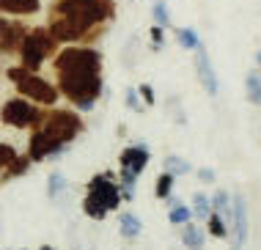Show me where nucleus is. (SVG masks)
I'll list each match as a JSON object with an SVG mask.
<instances>
[{
	"label": "nucleus",
	"instance_id": "nucleus-1",
	"mask_svg": "<svg viewBox=\"0 0 261 250\" xmlns=\"http://www.w3.org/2000/svg\"><path fill=\"white\" fill-rule=\"evenodd\" d=\"M50 14L69 19L83 36V44H94L105 25L116 19V0H55Z\"/></svg>",
	"mask_w": 261,
	"mask_h": 250
},
{
	"label": "nucleus",
	"instance_id": "nucleus-2",
	"mask_svg": "<svg viewBox=\"0 0 261 250\" xmlns=\"http://www.w3.org/2000/svg\"><path fill=\"white\" fill-rule=\"evenodd\" d=\"M55 77L61 96H66L80 113H91L105 94L102 71H55Z\"/></svg>",
	"mask_w": 261,
	"mask_h": 250
},
{
	"label": "nucleus",
	"instance_id": "nucleus-3",
	"mask_svg": "<svg viewBox=\"0 0 261 250\" xmlns=\"http://www.w3.org/2000/svg\"><path fill=\"white\" fill-rule=\"evenodd\" d=\"M121 206V187H118V179L105 170V173H96L88 182L86 198H83V212L88 214L91 220H105L110 212H116Z\"/></svg>",
	"mask_w": 261,
	"mask_h": 250
},
{
	"label": "nucleus",
	"instance_id": "nucleus-4",
	"mask_svg": "<svg viewBox=\"0 0 261 250\" xmlns=\"http://www.w3.org/2000/svg\"><path fill=\"white\" fill-rule=\"evenodd\" d=\"M58 47L61 44L53 39V33L47 31V25L44 28H28L17 55H19V63H22L25 69L39 71L47 61H53V55L58 53Z\"/></svg>",
	"mask_w": 261,
	"mask_h": 250
},
{
	"label": "nucleus",
	"instance_id": "nucleus-5",
	"mask_svg": "<svg viewBox=\"0 0 261 250\" xmlns=\"http://www.w3.org/2000/svg\"><path fill=\"white\" fill-rule=\"evenodd\" d=\"M36 130L47 132L50 138H55L58 143H63V146H69V143H74L83 135V130H86V121H83L80 110L53 107V110H44V116H41Z\"/></svg>",
	"mask_w": 261,
	"mask_h": 250
},
{
	"label": "nucleus",
	"instance_id": "nucleus-6",
	"mask_svg": "<svg viewBox=\"0 0 261 250\" xmlns=\"http://www.w3.org/2000/svg\"><path fill=\"white\" fill-rule=\"evenodd\" d=\"M102 53L91 44H63L53 55L55 71H102Z\"/></svg>",
	"mask_w": 261,
	"mask_h": 250
},
{
	"label": "nucleus",
	"instance_id": "nucleus-7",
	"mask_svg": "<svg viewBox=\"0 0 261 250\" xmlns=\"http://www.w3.org/2000/svg\"><path fill=\"white\" fill-rule=\"evenodd\" d=\"M41 116H44V110L25 96H11L0 107V121L14 130H36Z\"/></svg>",
	"mask_w": 261,
	"mask_h": 250
},
{
	"label": "nucleus",
	"instance_id": "nucleus-8",
	"mask_svg": "<svg viewBox=\"0 0 261 250\" xmlns=\"http://www.w3.org/2000/svg\"><path fill=\"white\" fill-rule=\"evenodd\" d=\"M14 88H17L19 96L36 102L39 107H55V102L61 99L58 85L50 83L47 77H41L39 71H25V74L14 83Z\"/></svg>",
	"mask_w": 261,
	"mask_h": 250
},
{
	"label": "nucleus",
	"instance_id": "nucleus-9",
	"mask_svg": "<svg viewBox=\"0 0 261 250\" xmlns=\"http://www.w3.org/2000/svg\"><path fill=\"white\" fill-rule=\"evenodd\" d=\"M66 148L69 146H63V143H58L55 138H50V135L41 132V130H33L31 132V140H28V157H31V162L58 160Z\"/></svg>",
	"mask_w": 261,
	"mask_h": 250
},
{
	"label": "nucleus",
	"instance_id": "nucleus-10",
	"mask_svg": "<svg viewBox=\"0 0 261 250\" xmlns=\"http://www.w3.org/2000/svg\"><path fill=\"white\" fill-rule=\"evenodd\" d=\"M231 228H234V242L231 250H242L250 234V220H248V201L242 195H231V217H228Z\"/></svg>",
	"mask_w": 261,
	"mask_h": 250
},
{
	"label": "nucleus",
	"instance_id": "nucleus-11",
	"mask_svg": "<svg viewBox=\"0 0 261 250\" xmlns=\"http://www.w3.org/2000/svg\"><path fill=\"white\" fill-rule=\"evenodd\" d=\"M28 33V25L19 22V17H6L0 14V55H14L19 49Z\"/></svg>",
	"mask_w": 261,
	"mask_h": 250
},
{
	"label": "nucleus",
	"instance_id": "nucleus-12",
	"mask_svg": "<svg viewBox=\"0 0 261 250\" xmlns=\"http://www.w3.org/2000/svg\"><path fill=\"white\" fill-rule=\"evenodd\" d=\"M195 74H198L201 88L206 91L209 96L220 94V80H217V71H215V66H212V58H209V53H206L203 44L195 49Z\"/></svg>",
	"mask_w": 261,
	"mask_h": 250
},
{
	"label": "nucleus",
	"instance_id": "nucleus-13",
	"mask_svg": "<svg viewBox=\"0 0 261 250\" xmlns=\"http://www.w3.org/2000/svg\"><path fill=\"white\" fill-rule=\"evenodd\" d=\"M151 154H149V146H143V143H135V146H126L121 154H118V165L132 170V173H143L146 165H149Z\"/></svg>",
	"mask_w": 261,
	"mask_h": 250
},
{
	"label": "nucleus",
	"instance_id": "nucleus-14",
	"mask_svg": "<svg viewBox=\"0 0 261 250\" xmlns=\"http://www.w3.org/2000/svg\"><path fill=\"white\" fill-rule=\"evenodd\" d=\"M41 11V0H0V14L6 17H33Z\"/></svg>",
	"mask_w": 261,
	"mask_h": 250
},
{
	"label": "nucleus",
	"instance_id": "nucleus-15",
	"mask_svg": "<svg viewBox=\"0 0 261 250\" xmlns=\"http://www.w3.org/2000/svg\"><path fill=\"white\" fill-rule=\"evenodd\" d=\"M118 231H121L124 239H138L140 231H143V223H140V217L135 212H124L118 217Z\"/></svg>",
	"mask_w": 261,
	"mask_h": 250
},
{
	"label": "nucleus",
	"instance_id": "nucleus-16",
	"mask_svg": "<svg viewBox=\"0 0 261 250\" xmlns=\"http://www.w3.org/2000/svg\"><path fill=\"white\" fill-rule=\"evenodd\" d=\"M181 228V242H185V247L187 250H195V247H201L203 245V239H206V234H203V228L201 226H195L193 220L185 226H179Z\"/></svg>",
	"mask_w": 261,
	"mask_h": 250
},
{
	"label": "nucleus",
	"instance_id": "nucleus-17",
	"mask_svg": "<svg viewBox=\"0 0 261 250\" xmlns=\"http://www.w3.org/2000/svg\"><path fill=\"white\" fill-rule=\"evenodd\" d=\"M245 96H248L250 105H261V69L248 71V77H245Z\"/></svg>",
	"mask_w": 261,
	"mask_h": 250
},
{
	"label": "nucleus",
	"instance_id": "nucleus-18",
	"mask_svg": "<svg viewBox=\"0 0 261 250\" xmlns=\"http://www.w3.org/2000/svg\"><path fill=\"white\" fill-rule=\"evenodd\" d=\"M176 41H179L181 49H190V53H195V49L203 44L195 28H176Z\"/></svg>",
	"mask_w": 261,
	"mask_h": 250
},
{
	"label": "nucleus",
	"instance_id": "nucleus-19",
	"mask_svg": "<svg viewBox=\"0 0 261 250\" xmlns=\"http://www.w3.org/2000/svg\"><path fill=\"white\" fill-rule=\"evenodd\" d=\"M31 165H33V162H31V157H28V154H17V157L11 160V165L3 170V182H9V179H19V176H25Z\"/></svg>",
	"mask_w": 261,
	"mask_h": 250
},
{
	"label": "nucleus",
	"instance_id": "nucleus-20",
	"mask_svg": "<svg viewBox=\"0 0 261 250\" xmlns=\"http://www.w3.org/2000/svg\"><path fill=\"white\" fill-rule=\"evenodd\" d=\"M225 223H228V220H225L220 212H215V209H212V214L206 217V228H209V234L215 239H225V237H228V226H225Z\"/></svg>",
	"mask_w": 261,
	"mask_h": 250
},
{
	"label": "nucleus",
	"instance_id": "nucleus-21",
	"mask_svg": "<svg viewBox=\"0 0 261 250\" xmlns=\"http://www.w3.org/2000/svg\"><path fill=\"white\" fill-rule=\"evenodd\" d=\"M66 187H69L66 176H63V173H58V170L47 176V195H50L53 201H55V198H61L63 192H66Z\"/></svg>",
	"mask_w": 261,
	"mask_h": 250
},
{
	"label": "nucleus",
	"instance_id": "nucleus-22",
	"mask_svg": "<svg viewBox=\"0 0 261 250\" xmlns=\"http://www.w3.org/2000/svg\"><path fill=\"white\" fill-rule=\"evenodd\" d=\"M173 184H176V176L173 173H160L157 176V184H154V195L160 198V201H165L168 195H173Z\"/></svg>",
	"mask_w": 261,
	"mask_h": 250
},
{
	"label": "nucleus",
	"instance_id": "nucleus-23",
	"mask_svg": "<svg viewBox=\"0 0 261 250\" xmlns=\"http://www.w3.org/2000/svg\"><path fill=\"white\" fill-rule=\"evenodd\" d=\"M162 165H165V170H168V173H173V176L190 173V162L185 160V157H179V154H168L165 160H162Z\"/></svg>",
	"mask_w": 261,
	"mask_h": 250
},
{
	"label": "nucleus",
	"instance_id": "nucleus-24",
	"mask_svg": "<svg viewBox=\"0 0 261 250\" xmlns=\"http://www.w3.org/2000/svg\"><path fill=\"white\" fill-rule=\"evenodd\" d=\"M209 214H212V198L203 195V192H195L193 195V217L206 220Z\"/></svg>",
	"mask_w": 261,
	"mask_h": 250
},
{
	"label": "nucleus",
	"instance_id": "nucleus-25",
	"mask_svg": "<svg viewBox=\"0 0 261 250\" xmlns=\"http://www.w3.org/2000/svg\"><path fill=\"white\" fill-rule=\"evenodd\" d=\"M209 198H212V209L220 212L223 217L228 220V217H231V195H228V192H225V190H217L215 195H209Z\"/></svg>",
	"mask_w": 261,
	"mask_h": 250
},
{
	"label": "nucleus",
	"instance_id": "nucleus-26",
	"mask_svg": "<svg viewBox=\"0 0 261 250\" xmlns=\"http://www.w3.org/2000/svg\"><path fill=\"white\" fill-rule=\"evenodd\" d=\"M151 17H154V25H160V28H171V11H168V3H165V0H154V6H151Z\"/></svg>",
	"mask_w": 261,
	"mask_h": 250
},
{
	"label": "nucleus",
	"instance_id": "nucleus-27",
	"mask_svg": "<svg viewBox=\"0 0 261 250\" xmlns=\"http://www.w3.org/2000/svg\"><path fill=\"white\" fill-rule=\"evenodd\" d=\"M168 220H171L173 226H185L193 220V206H185V204H176L171 206V212H168Z\"/></svg>",
	"mask_w": 261,
	"mask_h": 250
},
{
	"label": "nucleus",
	"instance_id": "nucleus-28",
	"mask_svg": "<svg viewBox=\"0 0 261 250\" xmlns=\"http://www.w3.org/2000/svg\"><path fill=\"white\" fill-rule=\"evenodd\" d=\"M124 102H126V107L129 110H135V113H140L143 110V99H140V94H138V88H126V94H124Z\"/></svg>",
	"mask_w": 261,
	"mask_h": 250
},
{
	"label": "nucleus",
	"instance_id": "nucleus-29",
	"mask_svg": "<svg viewBox=\"0 0 261 250\" xmlns=\"http://www.w3.org/2000/svg\"><path fill=\"white\" fill-rule=\"evenodd\" d=\"M149 39H151V49L154 53H160L162 44H165V28H160V25H151V31H149Z\"/></svg>",
	"mask_w": 261,
	"mask_h": 250
},
{
	"label": "nucleus",
	"instance_id": "nucleus-30",
	"mask_svg": "<svg viewBox=\"0 0 261 250\" xmlns=\"http://www.w3.org/2000/svg\"><path fill=\"white\" fill-rule=\"evenodd\" d=\"M138 94H140V99H143L146 107H154V105H157V96H154V88H151L149 83H140V85H138Z\"/></svg>",
	"mask_w": 261,
	"mask_h": 250
},
{
	"label": "nucleus",
	"instance_id": "nucleus-31",
	"mask_svg": "<svg viewBox=\"0 0 261 250\" xmlns=\"http://www.w3.org/2000/svg\"><path fill=\"white\" fill-rule=\"evenodd\" d=\"M198 179L203 184H212V182H215V170H212V168H198Z\"/></svg>",
	"mask_w": 261,
	"mask_h": 250
},
{
	"label": "nucleus",
	"instance_id": "nucleus-32",
	"mask_svg": "<svg viewBox=\"0 0 261 250\" xmlns=\"http://www.w3.org/2000/svg\"><path fill=\"white\" fill-rule=\"evenodd\" d=\"M256 66L261 69V49H258V53H256Z\"/></svg>",
	"mask_w": 261,
	"mask_h": 250
},
{
	"label": "nucleus",
	"instance_id": "nucleus-33",
	"mask_svg": "<svg viewBox=\"0 0 261 250\" xmlns=\"http://www.w3.org/2000/svg\"><path fill=\"white\" fill-rule=\"evenodd\" d=\"M39 250H55V247H50V245H44V247H39Z\"/></svg>",
	"mask_w": 261,
	"mask_h": 250
},
{
	"label": "nucleus",
	"instance_id": "nucleus-34",
	"mask_svg": "<svg viewBox=\"0 0 261 250\" xmlns=\"http://www.w3.org/2000/svg\"><path fill=\"white\" fill-rule=\"evenodd\" d=\"M195 250H201V247H195Z\"/></svg>",
	"mask_w": 261,
	"mask_h": 250
}]
</instances>
